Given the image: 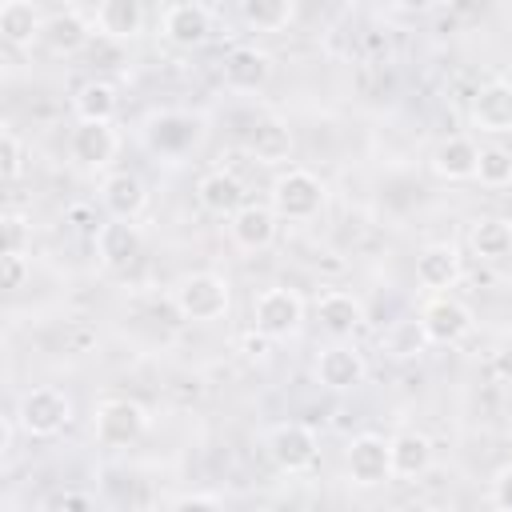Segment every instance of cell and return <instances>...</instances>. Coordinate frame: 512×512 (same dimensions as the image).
Instances as JSON below:
<instances>
[{
  "mask_svg": "<svg viewBox=\"0 0 512 512\" xmlns=\"http://www.w3.org/2000/svg\"><path fill=\"white\" fill-rule=\"evenodd\" d=\"M232 304V288L224 276L216 272H192L176 284L172 292V308L180 320H192V324H208V320H220Z\"/></svg>",
  "mask_w": 512,
  "mask_h": 512,
  "instance_id": "cell-1",
  "label": "cell"
},
{
  "mask_svg": "<svg viewBox=\"0 0 512 512\" xmlns=\"http://www.w3.org/2000/svg\"><path fill=\"white\" fill-rule=\"evenodd\" d=\"M16 420H20V428H24L28 436H36V440L60 436V432L68 428V420H72V400H68L64 388L40 384V388H32V392L20 396Z\"/></svg>",
  "mask_w": 512,
  "mask_h": 512,
  "instance_id": "cell-2",
  "label": "cell"
},
{
  "mask_svg": "<svg viewBox=\"0 0 512 512\" xmlns=\"http://www.w3.org/2000/svg\"><path fill=\"white\" fill-rule=\"evenodd\" d=\"M324 204V184L308 168H288L272 184V208L280 220H312Z\"/></svg>",
  "mask_w": 512,
  "mask_h": 512,
  "instance_id": "cell-3",
  "label": "cell"
},
{
  "mask_svg": "<svg viewBox=\"0 0 512 512\" xmlns=\"http://www.w3.org/2000/svg\"><path fill=\"white\" fill-rule=\"evenodd\" d=\"M252 320L256 332H264L268 340H288L304 324V300L296 288H264L252 300Z\"/></svg>",
  "mask_w": 512,
  "mask_h": 512,
  "instance_id": "cell-4",
  "label": "cell"
},
{
  "mask_svg": "<svg viewBox=\"0 0 512 512\" xmlns=\"http://www.w3.org/2000/svg\"><path fill=\"white\" fill-rule=\"evenodd\" d=\"M144 428H148V412L136 400H128V396L104 400L96 408V420H92V432H96V440L104 448H128V444H136L144 436Z\"/></svg>",
  "mask_w": 512,
  "mask_h": 512,
  "instance_id": "cell-5",
  "label": "cell"
},
{
  "mask_svg": "<svg viewBox=\"0 0 512 512\" xmlns=\"http://www.w3.org/2000/svg\"><path fill=\"white\" fill-rule=\"evenodd\" d=\"M420 328L428 344H456L472 332V308L448 292H432V300L420 308Z\"/></svg>",
  "mask_w": 512,
  "mask_h": 512,
  "instance_id": "cell-6",
  "label": "cell"
},
{
  "mask_svg": "<svg viewBox=\"0 0 512 512\" xmlns=\"http://www.w3.org/2000/svg\"><path fill=\"white\" fill-rule=\"evenodd\" d=\"M316 452H320L316 432L308 424H300V420H284V424H276L268 432V456H272V464L280 472H304V468H312L316 464Z\"/></svg>",
  "mask_w": 512,
  "mask_h": 512,
  "instance_id": "cell-7",
  "label": "cell"
},
{
  "mask_svg": "<svg viewBox=\"0 0 512 512\" xmlns=\"http://www.w3.org/2000/svg\"><path fill=\"white\" fill-rule=\"evenodd\" d=\"M144 252V236L132 220L124 216H112L96 228V260L108 268V272H128Z\"/></svg>",
  "mask_w": 512,
  "mask_h": 512,
  "instance_id": "cell-8",
  "label": "cell"
},
{
  "mask_svg": "<svg viewBox=\"0 0 512 512\" xmlns=\"http://www.w3.org/2000/svg\"><path fill=\"white\" fill-rule=\"evenodd\" d=\"M344 468H348V480L360 484V488H376L384 480H392V452H388V440L376 436V432H364L348 444L344 452Z\"/></svg>",
  "mask_w": 512,
  "mask_h": 512,
  "instance_id": "cell-9",
  "label": "cell"
},
{
  "mask_svg": "<svg viewBox=\"0 0 512 512\" xmlns=\"http://www.w3.org/2000/svg\"><path fill=\"white\" fill-rule=\"evenodd\" d=\"M364 376H368V364H364V356L352 344H328V348H320V356H316V380L324 388L348 392Z\"/></svg>",
  "mask_w": 512,
  "mask_h": 512,
  "instance_id": "cell-10",
  "label": "cell"
},
{
  "mask_svg": "<svg viewBox=\"0 0 512 512\" xmlns=\"http://www.w3.org/2000/svg\"><path fill=\"white\" fill-rule=\"evenodd\" d=\"M144 136L160 156H184L200 140V120L192 112H160L148 120Z\"/></svg>",
  "mask_w": 512,
  "mask_h": 512,
  "instance_id": "cell-11",
  "label": "cell"
},
{
  "mask_svg": "<svg viewBox=\"0 0 512 512\" xmlns=\"http://www.w3.org/2000/svg\"><path fill=\"white\" fill-rule=\"evenodd\" d=\"M120 148V136L112 124H100V120H80L68 136V152L76 164L84 168H104Z\"/></svg>",
  "mask_w": 512,
  "mask_h": 512,
  "instance_id": "cell-12",
  "label": "cell"
},
{
  "mask_svg": "<svg viewBox=\"0 0 512 512\" xmlns=\"http://www.w3.org/2000/svg\"><path fill=\"white\" fill-rule=\"evenodd\" d=\"M472 124L480 132H512V80H488L476 96H472V108H468Z\"/></svg>",
  "mask_w": 512,
  "mask_h": 512,
  "instance_id": "cell-13",
  "label": "cell"
},
{
  "mask_svg": "<svg viewBox=\"0 0 512 512\" xmlns=\"http://www.w3.org/2000/svg\"><path fill=\"white\" fill-rule=\"evenodd\" d=\"M228 232H232V244H236V248H244V252H264V248L276 240V208L240 204V208L228 216Z\"/></svg>",
  "mask_w": 512,
  "mask_h": 512,
  "instance_id": "cell-14",
  "label": "cell"
},
{
  "mask_svg": "<svg viewBox=\"0 0 512 512\" xmlns=\"http://www.w3.org/2000/svg\"><path fill=\"white\" fill-rule=\"evenodd\" d=\"M208 32H212V16L196 0H180L164 12V40L176 48H200L208 40Z\"/></svg>",
  "mask_w": 512,
  "mask_h": 512,
  "instance_id": "cell-15",
  "label": "cell"
},
{
  "mask_svg": "<svg viewBox=\"0 0 512 512\" xmlns=\"http://www.w3.org/2000/svg\"><path fill=\"white\" fill-rule=\"evenodd\" d=\"M268 76H272V56L260 52L256 44H240L224 56V84L232 92H256L268 84Z\"/></svg>",
  "mask_w": 512,
  "mask_h": 512,
  "instance_id": "cell-16",
  "label": "cell"
},
{
  "mask_svg": "<svg viewBox=\"0 0 512 512\" xmlns=\"http://www.w3.org/2000/svg\"><path fill=\"white\" fill-rule=\"evenodd\" d=\"M480 164V144L472 136H444L432 148V172L440 180H476Z\"/></svg>",
  "mask_w": 512,
  "mask_h": 512,
  "instance_id": "cell-17",
  "label": "cell"
},
{
  "mask_svg": "<svg viewBox=\"0 0 512 512\" xmlns=\"http://www.w3.org/2000/svg\"><path fill=\"white\" fill-rule=\"evenodd\" d=\"M460 252H456V244H444V240H436V244H424L420 248V256H416V280L424 284V288H432V292H448L456 280H460Z\"/></svg>",
  "mask_w": 512,
  "mask_h": 512,
  "instance_id": "cell-18",
  "label": "cell"
},
{
  "mask_svg": "<svg viewBox=\"0 0 512 512\" xmlns=\"http://www.w3.org/2000/svg\"><path fill=\"white\" fill-rule=\"evenodd\" d=\"M196 200H200V208L212 212V216H232V212L244 204V184H240V176H232V172H224V168H212V172L200 176Z\"/></svg>",
  "mask_w": 512,
  "mask_h": 512,
  "instance_id": "cell-19",
  "label": "cell"
},
{
  "mask_svg": "<svg viewBox=\"0 0 512 512\" xmlns=\"http://www.w3.org/2000/svg\"><path fill=\"white\" fill-rule=\"evenodd\" d=\"M388 452H392V476H400V480H416L432 464V440L424 432H416V428L396 432L388 440Z\"/></svg>",
  "mask_w": 512,
  "mask_h": 512,
  "instance_id": "cell-20",
  "label": "cell"
},
{
  "mask_svg": "<svg viewBox=\"0 0 512 512\" xmlns=\"http://www.w3.org/2000/svg\"><path fill=\"white\" fill-rule=\"evenodd\" d=\"M88 36H92V24H88L80 12H72V8L48 16V20H44V32H40L44 48L56 52V56H72V52H80V48L88 44Z\"/></svg>",
  "mask_w": 512,
  "mask_h": 512,
  "instance_id": "cell-21",
  "label": "cell"
},
{
  "mask_svg": "<svg viewBox=\"0 0 512 512\" xmlns=\"http://www.w3.org/2000/svg\"><path fill=\"white\" fill-rule=\"evenodd\" d=\"M100 200H104L108 216L136 220L140 208H144V200H148V192H144L140 176H132V172H112V176L100 184Z\"/></svg>",
  "mask_w": 512,
  "mask_h": 512,
  "instance_id": "cell-22",
  "label": "cell"
},
{
  "mask_svg": "<svg viewBox=\"0 0 512 512\" xmlns=\"http://www.w3.org/2000/svg\"><path fill=\"white\" fill-rule=\"evenodd\" d=\"M40 32H44V20H40L32 0H4V8H0V36L12 48H28L32 40H40Z\"/></svg>",
  "mask_w": 512,
  "mask_h": 512,
  "instance_id": "cell-23",
  "label": "cell"
},
{
  "mask_svg": "<svg viewBox=\"0 0 512 512\" xmlns=\"http://www.w3.org/2000/svg\"><path fill=\"white\" fill-rule=\"evenodd\" d=\"M96 28H100V36H112V40L140 36V28H144L140 0H100L96 4Z\"/></svg>",
  "mask_w": 512,
  "mask_h": 512,
  "instance_id": "cell-24",
  "label": "cell"
},
{
  "mask_svg": "<svg viewBox=\"0 0 512 512\" xmlns=\"http://www.w3.org/2000/svg\"><path fill=\"white\" fill-rule=\"evenodd\" d=\"M320 324L332 336H352L364 324V304L352 292H340V288L336 292H324L320 296Z\"/></svg>",
  "mask_w": 512,
  "mask_h": 512,
  "instance_id": "cell-25",
  "label": "cell"
},
{
  "mask_svg": "<svg viewBox=\"0 0 512 512\" xmlns=\"http://www.w3.org/2000/svg\"><path fill=\"white\" fill-rule=\"evenodd\" d=\"M116 108H120V96H116V88H112L108 80H88V84H80V92L72 96V112H76V120H100V124H112Z\"/></svg>",
  "mask_w": 512,
  "mask_h": 512,
  "instance_id": "cell-26",
  "label": "cell"
},
{
  "mask_svg": "<svg viewBox=\"0 0 512 512\" xmlns=\"http://www.w3.org/2000/svg\"><path fill=\"white\" fill-rule=\"evenodd\" d=\"M248 148H252V156L260 160V164H284L288 156H292V132H288V124L284 120H260L256 128H252V136H248Z\"/></svg>",
  "mask_w": 512,
  "mask_h": 512,
  "instance_id": "cell-27",
  "label": "cell"
},
{
  "mask_svg": "<svg viewBox=\"0 0 512 512\" xmlns=\"http://www.w3.org/2000/svg\"><path fill=\"white\" fill-rule=\"evenodd\" d=\"M472 252H476L480 260H500V256H508V252H512V224L500 220V216L476 220V228H472Z\"/></svg>",
  "mask_w": 512,
  "mask_h": 512,
  "instance_id": "cell-28",
  "label": "cell"
},
{
  "mask_svg": "<svg viewBox=\"0 0 512 512\" xmlns=\"http://www.w3.org/2000/svg\"><path fill=\"white\" fill-rule=\"evenodd\" d=\"M292 8H296L292 0H240L244 24L256 28V32H280V28H288Z\"/></svg>",
  "mask_w": 512,
  "mask_h": 512,
  "instance_id": "cell-29",
  "label": "cell"
},
{
  "mask_svg": "<svg viewBox=\"0 0 512 512\" xmlns=\"http://www.w3.org/2000/svg\"><path fill=\"white\" fill-rule=\"evenodd\" d=\"M476 180H480V184H488V188H504V184H512V152H508V148H500V144L480 148Z\"/></svg>",
  "mask_w": 512,
  "mask_h": 512,
  "instance_id": "cell-30",
  "label": "cell"
},
{
  "mask_svg": "<svg viewBox=\"0 0 512 512\" xmlns=\"http://www.w3.org/2000/svg\"><path fill=\"white\" fill-rule=\"evenodd\" d=\"M424 344H428V336H424L420 320H400V324H392V328L384 332V348H388L392 356H416Z\"/></svg>",
  "mask_w": 512,
  "mask_h": 512,
  "instance_id": "cell-31",
  "label": "cell"
},
{
  "mask_svg": "<svg viewBox=\"0 0 512 512\" xmlns=\"http://www.w3.org/2000/svg\"><path fill=\"white\" fill-rule=\"evenodd\" d=\"M0 160H4V180H20L24 172V144L12 128L0 132Z\"/></svg>",
  "mask_w": 512,
  "mask_h": 512,
  "instance_id": "cell-32",
  "label": "cell"
},
{
  "mask_svg": "<svg viewBox=\"0 0 512 512\" xmlns=\"http://www.w3.org/2000/svg\"><path fill=\"white\" fill-rule=\"evenodd\" d=\"M24 236H28V220L20 212H4V252H24Z\"/></svg>",
  "mask_w": 512,
  "mask_h": 512,
  "instance_id": "cell-33",
  "label": "cell"
},
{
  "mask_svg": "<svg viewBox=\"0 0 512 512\" xmlns=\"http://www.w3.org/2000/svg\"><path fill=\"white\" fill-rule=\"evenodd\" d=\"M24 280H28V256L4 252V288H24Z\"/></svg>",
  "mask_w": 512,
  "mask_h": 512,
  "instance_id": "cell-34",
  "label": "cell"
},
{
  "mask_svg": "<svg viewBox=\"0 0 512 512\" xmlns=\"http://www.w3.org/2000/svg\"><path fill=\"white\" fill-rule=\"evenodd\" d=\"M492 504L512 512V464H504V468L496 472V480H492Z\"/></svg>",
  "mask_w": 512,
  "mask_h": 512,
  "instance_id": "cell-35",
  "label": "cell"
},
{
  "mask_svg": "<svg viewBox=\"0 0 512 512\" xmlns=\"http://www.w3.org/2000/svg\"><path fill=\"white\" fill-rule=\"evenodd\" d=\"M224 500L212 496V492H188V496H176L172 508H220Z\"/></svg>",
  "mask_w": 512,
  "mask_h": 512,
  "instance_id": "cell-36",
  "label": "cell"
},
{
  "mask_svg": "<svg viewBox=\"0 0 512 512\" xmlns=\"http://www.w3.org/2000/svg\"><path fill=\"white\" fill-rule=\"evenodd\" d=\"M88 504H92V496H84V492H56L48 500V508H88Z\"/></svg>",
  "mask_w": 512,
  "mask_h": 512,
  "instance_id": "cell-37",
  "label": "cell"
},
{
  "mask_svg": "<svg viewBox=\"0 0 512 512\" xmlns=\"http://www.w3.org/2000/svg\"><path fill=\"white\" fill-rule=\"evenodd\" d=\"M16 424H20L16 416H8V420L0 424V452H4V456L12 452V436H16Z\"/></svg>",
  "mask_w": 512,
  "mask_h": 512,
  "instance_id": "cell-38",
  "label": "cell"
},
{
  "mask_svg": "<svg viewBox=\"0 0 512 512\" xmlns=\"http://www.w3.org/2000/svg\"><path fill=\"white\" fill-rule=\"evenodd\" d=\"M400 12H428V8H436V0H392Z\"/></svg>",
  "mask_w": 512,
  "mask_h": 512,
  "instance_id": "cell-39",
  "label": "cell"
}]
</instances>
